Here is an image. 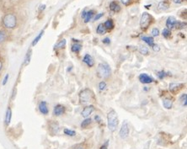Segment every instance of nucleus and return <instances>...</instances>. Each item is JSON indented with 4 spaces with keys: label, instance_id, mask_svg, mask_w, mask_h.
I'll list each match as a JSON object with an SVG mask.
<instances>
[{
    "label": "nucleus",
    "instance_id": "1",
    "mask_svg": "<svg viewBox=\"0 0 187 149\" xmlns=\"http://www.w3.org/2000/svg\"><path fill=\"white\" fill-rule=\"evenodd\" d=\"M118 124H119V119L117 113L114 110H111L107 114V126L109 131L111 132H114L118 127Z\"/></svg>",
    "mask_w": 187,
    "mask_h": 149
},
{
    "label": "nucleus",
    "instance_id": "2",
    "mask_svg": "<svg viewBox=\"0 0 187 149\" xmlns=\"http://www.w3.org/2000/svg\"><path fill=\"white\" fill-rule=\"evenodd\" d=\"M3 25L9 30H13L17 26V17L14 14H6L2 19Z\"/></svg>",
    "mask_w": 187,
    "mask_h": 149
},
{
    "label": "nucleus",
    "instance_id": "3",
    "mask_svg": "<svg viewBox=\"0 0 187 149\" xmlns=\"http://www.w3.org/2000/svg\"><path fill=\"white\" fill-rule=\"evenodd\" d=\"M96 73L99 78H102V79L108 78L111 73L110 66L106 63H99L96 69Z\"/></svg>",
    "mask_w": 187,
    "mask_h": 149
},
{
    "label": "nucleus",
    "instance_id": "4",
    "mask_svg": "<svg viewBox=\"0 0 187 149\" xmlns=\"http://www.w3.org/2000/svg\"><path fill=\"white\" fill-rule=\"evenodd\" d=\"M94 99V93L89 88H85L79 93V101L81 104H86Z\"/></svg>",
    "mask_w": 187,
    "mask_h": 149
},
{
    "label": "nucleus",
    "instance_id": "5",
    "mask_svg": "<svg viewBox=\"0 0 187 149\" xmlns=\"http://www.w3.org/2000/svg\"><path fill=\"white\" fill-rule=\"evenodd\" d=\"M151 20H152L151 15L149 14V13L144 12L143 14H142L141 20H140V26H141V28H142L143 30L148 29V27L150 25V24L152 22Z\"/></svg>",
    "mask_w": 187,
    "mask_h": 149
},
{
    "label": "nucleus",
    "instance_id": "6",
    "mask_svg": "<svg viewBox=\"0 0 187 149\" xmlns=\"http://www.w3.org/2000/svg\"><path fill=\"white\" fill-rule=\"evenodd\" d=\"M119 135L122 139H126L128 137V135H129V126H128V123H127V121L123 122L121 130H120V132H119Z\"/></svg>",
    "mask_w": 187,
    "mask_h": 149
},
{
    "label": "nucleus",
    "instance_id": "7",
    "mask_svg": "<svg viewBox=\"0 0 187 149\" xmlns=\"http://www.w3.org/2000/svg\"><path fill=\"white\" fill-rule=\"evenodd\" d=\"M139 81L142 83H145V84H149L154 82V78L152 77H150L149 74L147 73H141L138 77Z\"/></svg>",
    "mask_w": 187,
    "mask_h": 149
},
{
    "label": "nucleus",
    "instance_id": "8",
    "mask_svg": "<svg viewBox=\"0 0 187 149\" xmlns=\"http://www.w3.org/2000/svg\"><path fill=\"white\" fill-rule=\"evenodd\" d=\"M184 86H185L184 83H171L169 85V88H170V91L172 94H176V93H178L180 89H182Z\"/></svg>",
    "mask_w": 187,
    "mask_h": 149
},
{
    "label": "nucleus",
    "instance_id": "9",
    "mask_svg": "<svg viewBox=\"0 0 187 149\" xmlns=\"http://www.w3.org/2000/svg\"><path fill=\"white\" fill-rule=\"evenodd\" d=\"M38 109H39V111H40L42 115H44V116L48 115V113H49V110H48L47 103H46V101H41V102L39 103Z\"/></svg>",
    "mask_w": 187,
    "mask_h": 149
},
{
    "label": "nucleus",
    "instance_id": "10",
    "mask_svg": "<svg viewBox=\"0 0 187 149\" xmlns=\"http://www.w3.org/2000/svg\"><path fill=\"white\" fill-rule=\"evenodd\" d=\"M94 111V107L93 105H88V106H86V107L83 110L81 115H82L83 117H84V118H88V116L93 113Z\"/></svg>",
    "mask_w": 187,
    "mask_h": 149
},
{
    "label": "nucleus",
    "instance_id": "11",
    "mask_svg": "<svg viewBox=\"0 0 187 149\" xmlns=\"http://www.w3.org/2000/svg\"><path fill=\"white\" fill-rule=\"evenodd\" d=\"M83 61L88 67H92L94 65V61L92 56L89 54H85V56L83 58Z\"/></svg>",
    "mask_w": 187,
    "mask_h": 149
},
{
    "label": "nucleus",
    "instance_id": "12",
    "mask_svg": "<svg viewBox=\"0 0 187 149\" xmlns=\"http://www.w3.org/2000/svg\"><path fill=\"white\" fill-rule=\"evenodd\" d=\"M65 112V108L62 105H57L53 109V115L56 116H62Z\"/></svg>",
    "mask_w": 187,
    "mask_h": 149
},
{
    "label": "nucleus",
    "instance_id": "13",
    "mask_svg": "<svg viewBox=\"0 0 187 149\" xmlns=\"http://www.w3.org/2000/svg\"><path fill=\"white\" fill-rule=\"evenodd\" d=\"M176 22H177V20H176L175 17H169L167 19V20H166V27H167V29H169V30H171V29L175 27Z\"/></svg>",
    "mask_w": 187,
    "mask_h": 149
},
{
    "label": "nucleus",
    "instance_id": "14",
    "mask_svg": "<svg viewBox=\"0 0 187 149\" xmlns=\"http://www.w3.org/2000/svg\"><path fill=\"white\" fill-rule=\"evenodd\" d=\"M12 119V110L10 107L7 108V111L5 113V118H4V122H5L6 126H9L11 122Z\"/></svg>",
    "mask_w": 187,
    "mask_h": 149
},
{
    "label": "nucleus",
    "instance_id": "15",
    "mask_svg": "<svg viewBox=\"0 0 187 149\" xmlns=\"http://www.w3.org/2000/svg\"><path fill=\"white\" fill-rule=\"evenodd\" d=\"M169 8H170V3H169L168 0L161 1L159 4V6H158V9H159V11H165Z\"/></svg>",
    "mask_w": 187,
    "mask_h": 149
},
{
    "label": "nucleus",
    "instance_id": "16",
    "mask_svg": "<svg viewBox=\"0 0 187 149\" xmlns=\"http://www.w3.org/2000/svg\"><path fill=\"white\" fill-rule=\"evenodd\" d=\"M110 11L114 13H118L121 11V6L119 5V4L116 1H112L110 4Z\"/></svg>",
    "mask_w": 187,
    "mask_h": 149
},
{
    "label": "nucleus",
    "instance_id": "17",
    "mask_svg": "<svg viewBox=\"0 0 187 149\" xmlns=\"http://www.w3.org/2000/svg\"><path fill=\"white\" fill-rule=\"evenodd\" d=\"M163 105H164L165 109L170 110L173 106V100L171 99H169V98H165V99H163Z\"/></svg>",
    "mask_w": 187,
    "mask_h": 149
},
{
    "label": "nucleus",
    "instance_id": "18",
    "mask_svg": "<svg viewBox=\"0 0 187 149\" xmlns=\"http://www.w3.org/2000/svg\"><path fill=\"white\" fill-rule=\"evenodd\" d=\"M94 14V10H89V11H86V14H85V16L83 18L84 20V23H88L89 22L92 18H93Z\"/></svg>",
    "mask_w": 187,
    "mask_h": 149
},
{
    "label": "nucleus",
    "instance_id": "19",
    "mask_svg": "<svg viewBox=\"0 0 187 149\" xmlns=\"http://www.w3.org/2000/svg\"><path fill=\"white\" fill-rule=\"evenodd\" d=\"M142 40L145 43L149 45L150 47H152V46L154 44V40L153 37H150V36H143L142 37Z\"/></svg>",
    "mask_w": 187,
    "mask_h": 149
},
{
    "label": "nucleus",
    "instance_id": "20",
    "mask_svg": "<svg viewBox=\"0 0 187 149\" xmlns=\"http://www.w3.org/2000/svg\"><path fill=\"white\" fill-rule=\"evenodd\" d=\"M106 31H107V30L105 29L104 24H99L97 29H96V32L99 35H105L106 33Z\"/></svg>",
    "mask_w": 187,
    "mask_h": 149
},
{
    "label": "nucleus",
    "instance_id": "21",
    "mask_svg": "<svg viewBox=\"0 0 187 149\" xmlns=\"http://www.w3.org/2000/svg\"><path fill=\"white\" fill-rule=\"evenodd\" d=\"M104 25H105L106 30H112L114 28V26H115V24H114V21L111 19H109V20H107L104 23Z\"/></svg>",
    "mask_w": 187,
    "mask_h": 149
},
{
    "label": "nucleus",
    "instance_id": "22",
    "mask_svg": "<svg viewBox=\"0 0 187 149\" xmlns=\"http://www.w3.org/2000/svg\"><path fill=\"white\" fill-rule=\"evenodd\" d=\"M44 32H45L44 30H41V32L38 34V35H37L36 38L34 39V41H32V43H31V46H35L36 45H37V43H38L39 41H40V40H41V37L43 36Z\"/></svg>",
    "mask_w": 187,
    "mask_h": 149
},
{
    "label": "nucleus",
    "instance_id": "23",
    "mask_svg": "<svg viewBox=\"0 0 187 149\" xmlns=\"http://www.w3.org/2000/svg\"><path fill=\"white\" fill-rule=\"evenodd\" d=\"M31 53H32L31 50H29L27 51V53L25 55V61H24V65L25 66H26V65H28L30 63V58H31Z\"/></svg>",
    "mask_w": 187,
    "mask_h": 149
},
{
    "label": "nucleus",
    "instance_id": "24",
    "mask_svg": "<svg viewBox=\"0 0 187 149\" xmlns=\"http://www.w3.org/2000/svg\"><path fill=\"white\" fill-rule=\"evenodd\" d=\"M82 48V45L79 44V43H76V44H73L72 46L71 50L72 52H75V53H78L80 51V50Z\"/></svg>",
    "mask_w": 187,
    "mask_h": 149
},
{
    "label": "nucleus",
    "instance_id": "25",
    "mask_svg": "<svg viewBox=\"0 0 187 149\" xmlns=\"http://www.w3.org/2000/svg\"><path fill=\"white\" fill-rule=\"evenodd\" d=\"M66 40L65 39H62L60 41L57 43V44L55 45V49H60V48H63L65 46H66Z\"/></svg>",
    "mask_w": 187,
    "mask_h": 149
},
{
    "label": "nucleus",
    "instance_id": "26",
    "mask_svg": "<svg viewBox=\"0 0 187 149\" xmlns=\"http://www.w3.org/2000/svg\"><path fill=\"white\" fill-rule=\"evenodd\" d=\"M139 52L143 55H148L149 54V48L145 46H140L139 47Z\"/></svg>",
    "mask_w": 187,
    "mask_h": 149
},
{
    "label": "nucleus",
    "instance_id": "27",
    "mask_svg": "<svg viewBox=\"0 0 187 149\" xmlns=\"http://www.w3.org/2000/svg\"><path fill=\"white\" fill-rule=\"evenodd\" d=\"M7 39V33H6L4 30H0V44L4 42Z\"/></svg>",
    "mask_w": 187,
    "mask_h": 149
},
{
    "label": "nucleus",
    "instance_id": "28",
    "mask_svg": "<svg viewBox=\"0 0 187 149\" xmlns=\"http://www.w3.org/2000/svg\"><path fill=\"white\" fill-rule=\"evenodd\" d=\"M162 35H163V36H164L165 39H169L171 36L170 30L165 28V30H163V32H162Z\"/></svg>",
    "mask_w": 187,
    "mask_h": 149
},
{
    "label": "nucleus",
    "instance_id": "29",
    "mask_svg": "<svg viewBox=\"0 0 187 149\" xmlns=\"http://www.w3.org/2000/svg\"><path fill=\"white\" fill-rule=\"evenodd\" d=\"M51 132H52L53 134L57 133L58 132V131H59V127H58V125H57V123H52L51 126Z\"/></svg>",
    "mask_w": 187,
    "mask_h": 149
},
{
    "label": "nucleus",
    "instance_id": "30",
    "mask_svg": "<svg viewBox=\"0 0 187 149\" xmlns=\"http://www.w3.org/2000/svg\"><path fill=\"white\" fill-rule=\"evenodd\" d=\"M90 123H91V119L90 118H85V120L81 123V127L82 128H86Z\"/></svg>",
    "mask_w": 187,
    "mask_h": 149
},
{
    "label": "nucleus",
    "instance_id": "31",
    "mask_svg": "<svg viewBox=\"0 0 187 149\" xmlns=\"http://www.w3.org/2000/svg\"><path fill=\"white\" fill-rule=\"evenodd\" d=\"M64 134L67 136H70V137H73L76 135V132L72 131V130H69V129H64Z\"/></svg>",
    "mask_w": 187,
    "mask_h": 149
},
{
    "label": "nucleus",
    "instance_id": "32",
    "mask_svg": "<svg viewBox=\"0 0 187 149\" xmlns=\"http://www.w3.org/2000/svg\"><path fill=\"white\" fill-rule=\"evenodd\" d=\"M186 27V22H176L175 28L178 30H182Z\"/></svg>",
    "mask_w": 187,
    "mask_h": 149
},
{
    "label": "nucleus",
    "instance_id": "33",
    "mask_svg": "<svg viewBox=\"0 0 187 149\" xmlns=\"http://www.w3.org/2000/svg\"><path fill=\"white\" fill-rule=\"evenodd\" d=\"M180 102H181V105L185 107H186L187 103H186V94H182L181 97H180Z\"/></svg>",
    "mask_w": 187,
    "mask_h": 149
},
{
    "label": "nucleus",
    "instance_id": "34",
    "mask_svg": "<svg viewBox=\"0 0 187 149\" xmlns=\"http://www.w3.org/2000/svg\"><path fill=\"white\" fill-rule=\"evenodd\" d=\"M105 88H106V83H105V81H102V82H100L99 83V88L100 91L105 90Z\"/></svg>",
    "mask_w": 187,
    "mask_h": 149
},
{
    "label": "nucleus",
    "instance_id": "35",
    "mask_svg": "<svg viewBox=\"0 0 187 149\" xmlns=\"http://www.w3.org/2000/svg\"><path fill=\"white\" fill-rule=\"evenodd\" d=\"M159 29L154 28V29L152 30V35H153L154 37L159 36Z\"/></svg>",
    "mask_w": 187,
    "mask_h": 149
},
{
    "label": "nucleus",
    "instance_id": "36",
    "mask_svg": "<svg viewBox=\"0 0 187 149\" xmlns=\"http://www.w3.org/2000/svg\"><path fill=\"white\" fill-rule=\"evenodd\" d=\"M9 74L7 73L5 76H4V79H3V82H2V85L3 86H4V85L7 84L8 81H9Z\"/></svg>",
    "mask_w": 187,
    "mask_h": 149
},
{
    "label": "nucleus",
    "instance_id": "37",
    "mask_svg": "<svg viewBox=\"0 0 187 149\" xmlns=\"http://www.w3.org/2000/svg\"><path fill=\"white\" fill-rule=\"evenodd\" d=\"M165 76H166V72L165 71H160L158 72V77H159L160 79H163Z\"/></svg>",
    "mask_w": 187,
    "mask_h": 149
},
{
    "label": "nucleus",
    "instance_id": "38",
    "mask_svg": "<svg viewBox=\"0 0 187 149\" xmlns=\"http://www.w3.org/2000/svg\"><path fill=\"white\" fill-rule=\"evenodd\" d=\"M152 49L154 50V51H159L160 47H159V45L154 44L153 46H152Z\"/></svg>",
    "mask_w": 187,
    "mask_h": 149
},
{
    "label": "nucleus",
    "instance_id": "39",
    "mask_svg": "<svg viewBox=\"0 0 187 149\" xmlns=\"http://www.w3.org/2000/svg\"><path fill=\"white\" fill-rule=\"evenodd\" d=\"M102 16H104V13H99V14H98L96 16L94 17V20H98Z\"/></svg>",
    "mask_w": 187,
    "mask_h": 149
},
{
    "label": "nucleus",
    "instance_id": "40",
    "mask_svg": "<svg viewBox=\"0 0 187 149\" xmlns=\"http://www.w3.org/2000/svg\"><path fill=\"white\" fill-rule=\"evenodd\" d=\"M102 42L105 45H109L110 43V38H105L103 41H102Z\"/></svg>",
    "mask_w": 187,
    "mask_h": 149
},
{
    "label": "nucleus",
    "instance_id": "41",
    "mask_svg": "<svg viewBox=\"0 0 187 149\" xmlns=\"http://www.w3.org/2000/svg\"><path fill=\"white\" fill-rule=\"evenodd\" d=\"M121 2L124 5H128V4L130 3V0H121Z\"/></svg>",
    "mask_w": 187,
    "mask_h": 149
},
{
    "label": "nucleus",
    "instance_id": "42",
    "mask_svg": "<svg viewBox=\"0 0 187 149\" xmlns=\"http://www.w3.org/2000/svg\"><path fill=\"white\" fill-rule=\"evenodd\" d=\"M184 1H185V0H174V3H175L177 4H180L183 3Z\"/></svg>",
    "mask_w": 187,
    "mask_h": 149
},
{
    "label": "nucleus",
    "instance_id": "43",
    "mask_svg": "<svg viewBox=\"0 0 187 149\" xmlns=\"http://www.w3.org/2000/svg\"><path fill=\"white\" fill-rule=\"evenodd\" d=\"M94 119H95V121H96V122H101V121H100V118H99V116H95V117H94Z\"/></svg>",
    "mask_w": 187,
    "mask_h": 149
},
{
    "label": "nucleus",
    "instance_id": "44",
    "mask_svg": "<svg viewBox=\"0 0 187 149\" xmlns=\"http://www.w3.org/2000/svg\"><path fill=\"white\" fill-rule=\"evenodd\" d=\"M107 144H108V142H107L105 145H103V146L100 148V149H107Z\"/></svg>",
    "mask_w": 187,
    "mask_h": 149
},
{
    "label": "nucleus",
    "instance_id": "45",
    "mask_svg": "<svg viewBox=\"0 0 187 149\" xmlns=\"http://www.w3.org/2000/svg\"><path fill=\"white\" fill-rule=\"evenodd\" d=\"M45 9H46V5L45 4L40 6V10H44Z\"/></svg>",
    "mask_w": 187,
    "mask_h": 149
},
{
    "label": "nucleus",
    "instance_id": "46",
    "mask_svg": "<svg viewBox=\"0 0 187 149\" xmlns=\"http://www.w3.org/2000/svg\"><path fill=\"white\" fill-rule=\"evenodd\" d=\"M85 14H86V10H83V11L82 12V14H81V17H82L83 19L85 16Z\"/></svg>",
    "mask_w": 187,
    "mask_h": 149
},
{
    "label": "nucleus",
    "instance_id": "47",
    "mask_svg": "<svg viewBox=\"0 0 187 149\" xmlns=\"http://www.w3.org/2000/svg\"><path fill=\"white\" fill-rule=\"evenodd\" d=\"M2 68H3V61H0V72L2 71Z\"/></svg>",
    "mask_w": 187,
    "mask_h": 149
}]
</instances>
